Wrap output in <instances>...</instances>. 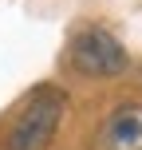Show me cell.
Returning a JSON list of instances; mask_svg holds the SVG:
<instances>
[{
  "instance_id": "7a4b0ae2",
  "label": "cell",
  "mask_w": 142,
  "mask_h": 150,
  "mask_svg": "<svg viewBox=\"0 0 142 150\" xmlns=\"http://www.w3.org/2000/svg\"><path fill=\"white\" fill-rule=\"evenodd\" d=\"M71 63L75 71L91 75V79H114L126 71V47L103 28H87L71 40Z\"/></svg>"
},
{
  "instance_id": "3957f363",
  "label": "cell",
  "mask_w": 142,
  "mask_h": 150,
  "mask_svg": "<svg viewBox=\"0 0 142 150\" xmlns=\"http://www.w3.org/2000/svg\"><path fill=\"white\" fill-rule=\"evenodd\" d=\"M103 150H142V107H119L103 122Z\"/></svg>"
},
{
  "instance_id": "6da1fadb",
  "label": "cell",
  "mask_w": 142,
  "mask_h": 150,
  "mask_svg": "<svg viewBox=\"0 0 142 150\" xmlns=\"http://www.w3.org/2000/svg\"><path fill=\"white\" fill-rule=\"evenodd\" d=\"M59 119H63V91L59 87H40L28 99V107L20 111V119L12 122L8 150H44L52 142Z\"/></svg>"
}]
</instances>
